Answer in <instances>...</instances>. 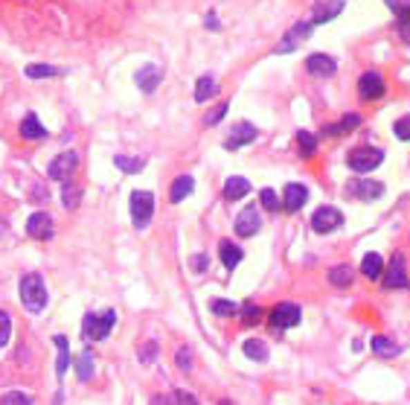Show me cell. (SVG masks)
<instances>
[{"label": "cell", "mask_w": 410, "mask_h": 405, "mask_svg": "<svg viewBox=\"0 0 410 405\" xmlns=\"http://www.w3.org/2000/svg\"><path fill=\"white\" fill-rule=\"evenodd\" d=\"M361 274L366 280H381V274H384V260H381V254L370 251V254L361 260Z\"/></svg>", "instance_id": "cell-21"}, {"label": "cell", "mask_w": 410, "mask_h": 405, "mask_svg": "<svg viewBox=\"0 0 410 405\" xmlns=\"http://www.w3.org/2000/svg\"><path fill=\"white\" fill-rule=\"evenodd\" d=\"M154 216V195L149 190H134L131 192V222L134 228H149V222Z\"/></svg>", "instance_id": "cell-4"}, {"label": "cell", "mask_w": 410, "mask_h": 405, "mask_svg": "<svg viewBox=\"0 0 410 405\" xmlns=\"http://www.w3.org/2000/svg\"><path fill=\"white\" fill-rule=\"evenodd\" d=\"M207 265H209V260L204 257V254H198V257H192V269L201 274V271H207Z\"/></svg>", "instance_id": "cell-45"}, {"label": "cell", "mask_w": 410, "mask_h": 405, "mask_svg": "<svg viewBox=\"0 0 410 405\" xmlns=\"http://www.w3.org/2000/svg\"><path fill=\"white\" fill-rule=\"evenodd\" d=\"M312 228L317 231V233H332V231H337V228H344V213L337 210V207H320V210H315V216H312Z\"/></svg>", "instance_id": "cell-8"}, {"label": "cell", "mask_w": 410, "mask_h": 405, "mask_svg": "<svg viewBox=\"0 0 410 405\" xmlns=\"http://www.w3.org/2000/svg\"><path fill=\"white\" fill-rule=\"evenodd\" d=\"M218 254H221L224 269H227V271H233V269H239V262H242L245 251L239 248L236 242H230V240H221V245H218Z\"/></svg>", "instance_id": "cell-19"}, {"label": "cell", "mask_w": 410, "mask_h": 405, "mask_svg": "<svg viewBox=\"0 0 410 405\" xmlns=\"http://www.w3.org/2000/svg\"><path fill=\"white\" fill-rule=\"evenodd\" d=\"M381 161H384V149H375V146H358V149H352L346 155V166L352 172H358V175L378 170Z\"/></svg>", "instance_id": "cell-3"}, {"label": "cell", "mask_w": 410, "mask_h": 405, "mask_svg": "<svg viewBox=\"0 0 410 405\" xmlns=\"http://www.w3.org/2000/svg\"><path fill=\"white\" fill-rule=\"evenodd\" d=\"M352 269L349 265H335V269L329 271V283L332 286H337V289H346V286H352Z\"/></svg>", "instance_id": "cell-29"}, {"label": "cell", "mask_w": 410, "mask_h": 405, "mask_svg": "<svg viewBox=\"0 0 410 405\" xmlns=\"http://www.w3.org/2000/svg\"><path fill=\"white\" fill-rule=\"evenodd\" d=\"M262 228V213H259V207L257 204H248L242 213L236 216V233L242 236V240H248V236H253Z\"/></svg>", "instance_id": "cell-9"}, {"label": "cell", "mask_w": 410, "mask_h": 405, "mask_svg": "<svg viewBox=\"0 0 410 405\" xmlns=\"http://www.w3.org/2000/svg\"><path fill=\"white\" fill-rule=\"evenodd\" d=\"M26 76H30V79L59 76V67H53V64H30V67H26Z\"/></svg>", "instance_id": "cell-35"}, {"label": "cell", "mask_w": 410, "mask_h": 405, "mask_svg": "<svg viewBox=\"0 0 410 405\" xmlns=\"http://www.w3.org/2000/svg\"><path fill=\"white\" fill-rule=\"evenodd\" d=\"M134 79H137V88H140V91L151 93V91L163 82V67H160V64H146V67H140Z\"/></svg>", "instance_id": "cell-15"}, {"label": "cell", "mask_w": 410, "mask_h": 405, "mask_svg": "<svg viewBox=\"0 0 410 405\" xmlns=\"http://www.w3.org/2000/svg\"><path fill=\"white\" fill-rule=\"evenodd\" d=\"M242 318H245L248 327H253V324H259V321H262V309L257 303H245L242 306Z\"/></svg>", "instance_id": "cell-36"}, {"label": "cell", "mask_w": 410, "mask_h": 405, "mask_svg": "<svg viewBox=\"0 0 410 405\" xmlns=\"http://www.w3.org/2000/svg\"><path fill=\"white\" fill-rule=\"evenodd\" d=\"M306 201H308V187L306 184H286V190H282V207H286L288 213H297Z\"/></svg>", "instance_id": "cell-14"}, {"label": "cell", "mask_w": 410, "mask_h": 405, "mask_svg": "<svg viewBox=\"0 0 410 405\" xmlns=\"http://www.w3.org/2000/svg\"><path fill=\"white\" fill-rule=\"evenodd\" d=\"M21 137H24V141H32V143H35V141H44L47 129L38 123L35 114H26V117L21 120Z\"/></svg>", "instance_id": "cell-20"}, {"label": "cell", "mask_w": 410, "mask_h": 405, "mask_svg": "<svg viewBox=\"0 0 410 405\" xmlns=\"http://www.w3.org/2000/svg\"><path fill=\"white\" fill-rule=\"evenodd\" d=\"M0 405H32V399L24 394V390H9V394L0 399Z\"/></svg>", "instance_id": "cell-38"}, {"label": "cell", "mask_w": 410, "mask_h": 405, "mask_svg": "<svg viewBox=\"0 0 410 405\" xmlns=\"http://www.w3.org/2000/svg\"><path fill=\"white\" fill-rule=\"evenodd\" d=\"M209 312H213V315H218V318H233L236 312H239V306L233 303V300H213V303H209Z\"/></svg>", "instance_id": "cell-33"}, {"label": "cell", "mask_w": 410, "mask_h": 405, "mask_svg": "<svg viewBox=\"0 0 410 405\" xmlns=\"http://www.w3.org/2000/svg\"><path fill=\"white\" fill-rule=\"evenodd\" d=\"M344 6H346V0H320V3L315 6L312 24H329V21H335L344 12Z\"/></svg>", "instance_id": "cell-18"}, {"label": "cell", "mask_w": 410, "mask_h": 405, "mask_svg": "<svg viewBox=\"0 0 410 405\" xmlns=\"http://www.w3.org/2000/svg\"><path fill=\"white\" fill-rule=\"evenodd\" d=\"M387 93V82L378 71H366L361 73L358 79V96L364 102H373V100H381V96Z\"/></svg>", "instance_id": "cell-5"}, {"label": "cell", "mask_w": 410, "mask_h": 405, "mask_svg": "<svg viewBox=\"0 0 410 405\" xmlns=\"http://www.w3.org/2000/svg\"><path fill=\"white\" fill-rule=\"evenodd\" d=\"M245 356L248 359H253V361H268V344L265 341H259V339H250V341H245Z\"/></svg>", "instance_id": "cell-30"}, {"label": "cell", "mask_w": 410, "mask_h": 405, "mask_svg": "<svg viewBox=\"0 0 410 405\" xmlns=\"http://www.w3.org/2000/svg\"><path fill=\"white\" fill-rule=\"evenodd\" d=\"M373 353L390 359V356H399V353H402V347L395 344V341H390L387 335H375V339H373Z\"/></svg>", "instance_id": "cell-27"}, {"label": "cell", "mask_w": 410, "mask_h": 405, "mask_svg": "<svg viewBox=\"0 0 410 405\" xmlns=\"http://www.w3.org/2000/svg\"><path fill=\"white\" fill-rule=\"evenodd\" d=\"M271 324H274V330H291V327H297V324H300V306H294V303L274 306Z\"/></svg>", "instance_id": "cell-12"}, {"label": "cell", "mask_w": 410, "mask_h": 405, "mask_svg": "<svg viewBox=\"0 0 410 405\" xmlns=\"http://www.w3.org/2000/svg\"><path fill=\"white\" fill-rule=\"evenodd\" d=\"M207 30H218V21H216V12H207Z\"/></svg>", "instance_id": "cell-47"}, {"label": "cell", "mask_w": 410, "mask_h": 405, "mask_svg": "<svg viewBox=\"0 0 410 405\" xmlns=\"http://www.w3.org/2000/svg\"><path fill=\"white\" fill-rule=\"evenodd\" d=\"M175 402H178V405H198L195 397H189L187 390H178V394H175Z\"/></svg>", "instance_id": "cell-46"}, {"label": "cell", "mask_w": 410, "mask_h": 405, "mask_svg": "<svg viewBox=\"0 0 410 405\" xmlns=\"http://www.w3.org/2000/svg\"><path fill=\"white\" fill-rule=\"evenodd\" d=\"M218 405H236V402H230V399H221V402H218Z\"/></svg>", "instance_id": "cell-48"}, {"label": "cell", "mask_w": 410, "mask_h": 405, "mask_svg": "<svg viewBox=\"0 0 410 405\" xmlns=\"http://www.w3.org/2000/svg\"><path fill=\"white\" fill-rule=\"evenodd\" d=\"M395 18H399V35H402V41H407V44H410V9L402 12V15H395Z\"/></svg>", "instance_id": "cell-42"}, {"label": "cell", "mask_w": 410, "mask_h": 405, "mask_svg": "<svg viewBox=\"0 0 410 405\" xmlns=\"http://www.w3.org/2000/svg\"><path fill=\"white\" fill-rule=\"evenodd\" d=\"M248 192H250V181L242 178V175H233V178H227V184H224V199H227V201L245 199Z\"/></svg>", "instance_id": "cell-22"}, {"label": "cell", "mask_w": 410, "mask_h": 405, "mask_svg": "<svg viewBox=\"0 0 410 405\" xmlns=\"http://www.w3.org/2000/svg\"><path fill=\"white\" fill-rule=\"evenodd\" d=\"M216 93H218L216 76H201V79H198V85H195V102H207L209 96H216Z\"/></svg>", "instance_id": "cell-26"}, {"label": "cell", "mask_w": 410, "mask_h": 405, "mask_svg": "<svg viewBox=\"0 0 410 405\" xmlns=\"http://www.w3.org/2000/svg\"><path fill=\"white\" fill-rule=\"evenodd\" d=\"M393 134L399 137V141H410V117H399L393 123Z\"/></svg>", "instance_id": "cell-39"}, {"label": "cell", "mask_w": 410, "mask_h": 405, "mask_svg": "<svg viewBox=\"0 0 410 405\" xmlns=\"http://www.w3.org/2000/svg\"><path fill=\"white\" fill-rule=\"evenodd\" d=\"M53 344L59 347V361H55V376H59V379H64V376H67V368H70V344H67L64 335H55Z\"/></svg>", "instance_id": "cell-25"}, {"label": "cell", "mask_w": 410, "mask_h": 405, "mask_svg": "<svg viewBox=\"0 0 410 405\" xmlns=\"http://www.w3.org/2000/svg\"><path fill=\"white\" fill-rule=\"evenodd\" d=\"M154 356H158V344H154V341H149V344L143 347V353H140V361H143V365H151V361H154Z\"/></svg>", "instance_id": "cell-44"}, {"label": "cell", "mask_w": 410, "mask_h": 405, "mask_svg": "<svg viewBox=\"0 0 410 405\" xmlns=\"http://www.w3.org/2000/svg\"><path fill=\"white\" fill-rule=\"evenodd\" d=\"M76 166H79V155H76V152H62L59 158H53L47 175H50L53 181H62V184H67L70 175L76 172Z\"/></svg>", "instance_id": "cell-7"}, {"label": "cell", "mask_w": 410, "mask_h": 405, "mask_svg": "<svg viewBox=\"0 0 410 405\" xmlns=\"http://www.w3.org/2000/svg\"><path fill=\"white\" fill-rule=\"evenodd\" d=\"M227 111H230V102H221L218 108H213V114H207V125H216L224 114H227Z\"/></svg>", "instance_id": "cell-43"}, {"label": "cell", "mask_w": 410, "mask_h": 405, "mask_svg": "<svg viewBox=\"0 0 410 405\" xmlns=\"http://www.w3.org/2000/svg\"><path fill=\"white\" fill-rule=\"evenodd\" d=\"M114 327H117V312L114 309H108L102 315L91 312V315H84V321H82V335L88 341H102V339H108Z\"/></svg>", "instance_id": "cell-2"}, {"label": "cell", "mask_w": 410, "mask_h": 405, "mask_svg": "<svg viewBox=\"0 0 410 405\" xmlns=\"http://www.w3.org/2000/svg\"><path fill=\"white\" fill-rule=\"evenodd\" d=\"M306 71L312 73V76L326 79V76H335V73H337V62H335V55H326V53H312V55L306 59Z\"/></svg>", "instance_id": "cell-11"}, {"label": "cell", "mask_w": 410, "mask_h": 405, "mask_svg": "<svg viewBox=\"0 0 410 405\" xmlns=\"http://www.w3.org/2000/svg\"><path fill=\"white\" fill-rule=\"evenodd\" d=\"M381 283L387 289H410V280H407V262L404 257H393L390 269L381 274Z\"/></svg>", "instance_id": "cell-10"}, {"label": "cell", "mask_w": 410, "mask_h": 405, "mask_svg": "<svg viewBox=\"0 0 410 405\" xmlns=\"http://www.w3.org/2000/svg\"><path fill=\"white\" fill-rule=\"evenodd\" d=\"M259 201H262L265 210H277V207H279V199H277V192H274L271 187H265V190L259 192Z\"/></svg>", "instance_id": "cell-40"}, {"label": "cell", "mask_w": 410, "mask_h": 405, "mask_svg": "<svg viewBox=\"0 0 410 405\" xmlns=\"http://www.w3.org/2000/svg\"><path fill=\"white\" fill-rule=\"evenodd\" d=\"M175 359H178V368H180L183 373H189V370H192V350H187V347H180Z\"/></svg>", "instance_id": "cell-41"}, {"label": "cell", "mask_w": 410, "mask_h": 405, "mask_svg": "<svg viewBox=\"0 0 410 405\" xmlns=\"http://www.w3.org/2000/svg\"><path fill=\"white\" fill-rule=\"evenodd\" d=\"M62 201H64V207H79V201H82V190L73 184V181H67V184L62 187Z\"/></svg>", "instance_id": "cell-34"}, {"label": "cell", "mask_w": 410, "mask_h": 405, "mask_svg": "<svg viewBox=\"0 0 410 405\" xmlns=\"http://www.w3.org/2000/svg\"><path fill=\"white\" fill-rule=\"evenodd\" d=\"M297 143H300L303 158H312L315 152H317V137L312 132H297Z\"/></svg>", "instance_id": "cell-32"}, {"label": "cell", "mask_w": 410, "mask_h": 405, "mask_svg": "<svg viewBox=\"0 0 410 405\" xmlns=\"http://www.w3.org/2000/svg\"><path fill=\"white\" fill-rule=\"evenodd\" d=\"M361 125V117L358 114H346L341 123H329L326 129H323V134H329V137H341V134H349L352 129H358Z\"/></svg>", "instance_id": "cell-24"}, {"label": "cell", "mask_w": 410, "mask_h": 405, "mask_svg": "<svg viewBox=\"0 0 410 405\" xmlns=\"http://www.w3.org/2000/svg\"><path fill=\"white\" fill-rule=\"evenodd\" d=\"M18 295H21V303L26 312L38 315L47 309V286L41 280V274H24L18 283Z\"/></svg>", "instance_id": "cell-1"}, {"label": "cell", "mask_w": 410, "mask_h": 405, "mask_svg": "<svg viewBox=\"0 0 410 405\" xmlns=\"http://www.w3.org/2000/svg\"><path fill=\"white\" fill-rule=\"evenodd\" d=\"M312 30H315V24H312V21H306V24H303V21H300V24H294L291 30L286 33V38H282V44L277 47V53H291L297 44H300L303 38L312 35Z\"/></svg>", "instance_id": "cell-16"}, {"label": "cell", "mask_w": 410, "mask_h": 405, "mask_svg": "<svg viewBox=\"0 0 410 405\" xmlns=\"http://www.w3.org/2000/svg\"><path fill=\"white\" fill-rule=\"evenodd\" d=\"M26 233L32 236V240H50L53 236V219L50 213H32L30 219H26Z\"/></svg>", "instance_id": "cell-17"}, {"label": "cell", "mask_w": 410, "mask_h": 405, "mask_svg": "<svg viewBox=\"0 0 410 405\" xmlns=\"http://www.w3.org/2000/svg\"><path fill=\"white\" fill-rule=\"evenodd\" d=\"M346 195L349 199H361V201H373L384 195V184L381 181H370V178H355L346 184Z\"/></svg>", "instance_id": "cell-6"}, {"label": "cell", "mask_w": 410, "mask_h": 405, "mask_svg": "<svg viewBox=\"0 0 410 405\" xmlns=\"http://www.w3.org/2000/svg\"><path fill=\"white\" fill-rule=\"evenodd\" d=\"M257 125H253V123H236L233 125V132H230V137H227V141H224V149H239V146H248V143H253V141H257Z\"/></svg>", "instance_id": "cell-13"}, {"label": "cell", "mask_w": 410, "mask_h": 405, "mask_svg": "<svg viewBox=\"0 0 410 405\" xmlns=\"http://www.w3.org/2000/svg\"><path fill=\"white\" fill-rule=\"evenodd\" d=\"M9 335H12V318H9V312L0 309V347L9 344Z\"/></svg>", "instance_id": "cell-37"}, {"label": "cell", "mask_w": 410, "mask_h": 405, "mask_svg": "<svg viewBox=\"0 0 410 405\" xmlns=\"http://www.w3.org/2000/svg\"><path fill=\"white\" fill-rule=\"evenodd\" d=\"M192 190H195V178H192V175H180V178L172 181L169 199H172V204H178V201L187 199V195H192Z\"/></svg>", "instance_id": "cell-23"}, {"label": "cell", "mask_w": 410, "mask_h": 405, "mask_svg": "<svg viewBox=\"0 0 410 405\" xmlns=\"http://www.w3.org/2000/svg\"><path fill=\"white\" fill-rule=\"evenodd\" d=\"M76 376H79L82 382H91L93 379V353L91 350L79 353V359H76Z\"/></svg>", "instance_id": "cell-28"}, {"label": "cell", "mask_w": 410, "mask_h": 405, "mask_svg": "<svg viewBox=\"0 0 410 405\" xmlns=\"http://www.w3.org/2000/svg\"><path fill=\"white\" fill-rule=\"evenodd\" d=\"M114 163L120 166L122 172H129V175L143 172V170H146V161H143V158H131V155H117V158H114Z\"/></svg>", "instance_id": "cell-31"}]
</instances>
